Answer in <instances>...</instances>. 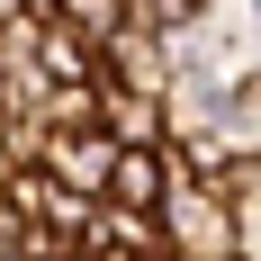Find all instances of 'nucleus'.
Masks as SVG:
<instances>
[{
  "label": "nucleus",
  "mask_w": 261,
  "mask_h": 261,
  "mask_svg": "<svg viewBox=\"0 0 261 261\" xmlns=\"http://www.w3.org/2000/svg\"><path fill=\"white\" fill-rule=\"evenodd\" d=\"M36 54H45V81H99V45L81 27H63V18L36 27Z\"/></svg>",
  "instance_id": "nucleus-8"
},
{
  "label": "nucleus",
  "mask_w": 261,
  "mask_h": 261,
  "mask_svg": "<svg viewBox=\"0 0 261 261\" xmlns=\"http://www.w3.org/2000/svg\"><path fill=\"white\" fill-rule=\"evenodd\" d=\"M252 261H261V252H252Z\"/></svg>",
  "instance_id": "nucleus-13"
},
{
  "label": "nucleus",
  "mask_w": 261,
  "mask_h": 261,
  "mask_svg": "<svg viewBox=\"0 0 261 261\" xmlns=\"http://www.w3.org/2000/svg\"><path fill=\"white\" fill-rule=\"evenodd\" d=\"M54 18H63V27H81V36H90V45H108V36H117V27H126V0H63V9H54Z\"/></svg>",
  "instance_id": "nucleus-9"
},
{
  "label": "nucleus",
  "mask_w": 261,
  "mask_h": 261,
  "mask_svg": "<svg viewBox=\"0 0 261 261\" xmlns=\"http://www.w3.org/2000/svg\"><path fill=\"white\" fill-rule=\"evenodd\" d=\"M234 261H252V252H234Z\"/></svg>",
  "instance_id": "nucleus-12"
},
{
  "label": "nucleus",
  "mask_w": 261,
  "mask_h": 261,
  "mask_svg": "<svg viewBox=\"0 0 261 261\" xmlns=\"http://www.w3.org/2000/svg\"><path fill=\"white\" fill-rule=\"evenodd\" d=\"M180 189V153L171 144H117V171H108V207L162 216V198Z\"/></svg>",
  "instance_id": "nucleus-2"
},
{
  "label": "nucleus",
  "mask_w": 261,
  "mask_h": 261,
  "mask_svg": "<svg viewBox=\"0 0 261 261\" xmlns=\"http://www.w3.org/2000/svg\"><path fill=\"white\" fill-rule=\"evenodd\" d=\"M234 252H243V207L180 171V189L162 198V261H234Z\"/></svg>",
  "instance_id": "nucleus-1"
},
{
  "label": "nucleus",
  "mask_w": 261,
  "mask_h": 261,
  "mask_svg": "<svg viewBox=\"0 0 261 261\" xmlns=\"http://www.w3.org/2000/svg\"><path fill=\"white\" fill-rule=\"evenodd\" d=\"M216 135H225L234 153H261V63L216 90Z\"/></svg>",
  "instance_id": "nucleus-5"
},
{
  "label": "nucleus",
  "mask_w": 261,
  "mask_h": 261,
  "mask_svg": "<svg viewBox=\"0 0 261 261\" xmlns=\"http://www.w3.org/2000/svg\"><path fill=\"white\" fill-rule=\"evenodd\" d=\"M72 261H126V252H108V243H90V252H72Z\"/></svg>",
  "instance_id": "nucleus-11"
},
{
  "label": "nucleus",
  "mask_w": 261,
  "mask_h": 261,
  "mask_svg": "<svg viewBox=\"0 0 261 261\" xmlns=\"http://www.w3.org/2000/svg\"><path fill=\"white\" fill-rule=\"evenodd\" d=\"M9 180H18V153H9V135H0V189H9Z\"/></svg>",
  "instance_id": "nucleus-10"
},
{
  "label": "nucleus",
  "mask_w": 261,
  "mask_h": 261,
  "mask_svg": "<svg viewBox=\"0 0 261 261\" xmlns=\"http://www.w3.org/2000/svg\"><path fill=\"white\" fill-rule=\"evenodd\" d=\"M99 99H108V81H54L36 99V126L45 135H81V126H99Z\"/></svg>",
  "instance_id": "nucleus-7"
},
{
  "label": "nucleus",
  "mask_w": 261,
  "mask_h": 261,
  "mask_svg": "<svg viewBox=\"0 0 261 261\" xmlns=\"http://www.w3.org/2000/svg\"><path fill=\"white\" fill-rule=\"evenodd\" d=\"M54 189H72V198H108V171H117V144L108 126H81V135H45V162H36Z\"/></svg>",
  "instance_id": "nucleus-3"
},
{
  "label": "nucleus",
  "mask_w": 261,
  "mask_h": 261,
  "mask_svg": "<svg viewBox=\"0 0 261 261\" xmlns=\"http://www.w3.org/2000/svg\"><path fill=\"white\" fill-rule=\"evenodd\" d=\"M99 126H108V144H162V99L153 90H108L99 99Z\"/></svg>",
  "instance_id": "nucleus-6"
},
{
  "label": "nucleus",
  "mask_w": 261,
  "mask_h": 261,
  "mask_svg": "<svg viewBox=\"0 0 261 261\" xmlns=\"http://www.w3.org/2000/svg\"><path fill=\"white\" fill-rule=\"evenodd\" d=\"M99 81H108V90H153V99H162V90H171V45H162L153 27L126 18V27L99 45Z\"/></svg>",
  "instance_id": "nucleus-4"
}]
</instances>
